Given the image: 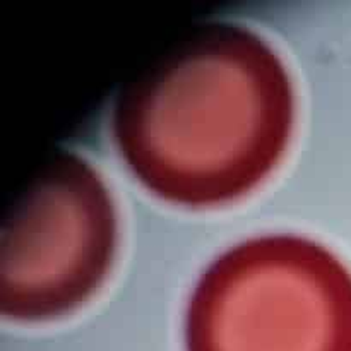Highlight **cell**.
<instances>
[{"label": "cell", "instance_id": "3", "mask_svg": "<svg viewBox=\"0 0 351 351\" xmlns=\"http://www.w3.org/2000/svg\"><path fill=\"white\" fill-rule=\"evenodd\" d=\"M119 247L108 185L81 154L57 149L26 182L0 230V314L45 322L103 287Z\"/></svg>", "mask_w": 351, "mask_h": 351}, {"label": "cell", "instance_id": "1", "mask_svg": "<svg viewBox=\"0 0 351 351\" xmlns=\"http://www.w3.org/2000/svg\"><path fill=\"white\" fill-rule=\"evenodd\" d=\"M293 79L240 23L192 24L117 91L120 158L151 194L184 208L237 201L280 165L295 127Z\"/></svg>", "mask_w": 351, "mask_h": 351}, {"label": "cell", "instance_id": "2", "mask_svg": "<svg viewBox=\"0 0 351 351\" xmlns=\"http://www.w3.org/2000/svg\"><path fill=\"white\" fill-rule=\"evenodd\" d=\"M184 341L185 351H351V269L304 235L242 240L195 281Z\"/></svg>", "mask_w": 351, "mask_h": 351}]
</instances>
